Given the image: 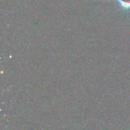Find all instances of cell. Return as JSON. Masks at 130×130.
Listing matches in <instances>:
<instances>
[{"mask_svg": "<svg viewBox=\"0 0 130 130\" xmlns=\"http://www.w3.org/2000/svg\"><path fill=\"white\" fill-rule=\"evenodd\" d=\"M121 7L124 9L130 8V0H118Z\"/></svg>", "mask_w": 130, "mask_h": 130, "instance_id": "1", "label": "cell"}]
</instances>
